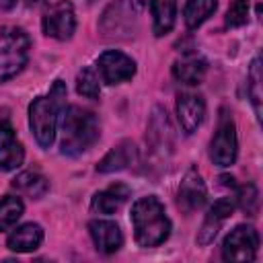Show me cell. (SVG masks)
<instances>
[{
  "mask_svg": "<svg viewBox=\"0 0 263 263\" xmlns=\"http://www.w3.org/2000/svg\"><path fill=\"white\" fill-rule=\"evenodd\" d=\"M129 197V187L123 183H113L111 187H107L105 191H99L92 197V212L97 214H115Z\"/></svg>",
  "mask_w": 263,
  "mask_h": 263,
  "instance_id": "14",
  "label": "cell"
},
{
  "mask_svg": "<svg viewBox=\"0 0 263 263\" xmlns=\"http://www.w3.org/2000/svg\"><path fill=\"white\" fill-rule=\"evenodd\" d=\"M205 62L197 55H185L183 60H177L173 64V76L175 80H179L181 84H199L205 76Z\"/></svg>",
  "mask_w": 263,
  "mask_h": 263,
  "instance_id": "16",
  "label": "cell"
},
{
  "mask_svg": "<svg viewBox=\"0 0 263 263\" xmlns=\"http://www.w3.org/2000/svg\"><path fill=\"white\" fill-rule=\"evenodd\" d=\"M132 6H134L136 10H142V8L146 6V0H132Z\"/></svg>",
  "mask_w": 263,
  "mask_h": 263,
  "instance_id": "26",
  "label": "cell"
},
{
  "mask_svg": "<svg viewBox=\"0 0 263 263\" xmlns=\"http://www.w3.org/2000/svg\"><path fill=\"white\" fill-rule=\"evenodd\" d=\"M29 35L21 27L0 29V82L12 78L23 70L29 58Z\"/></svg>",
  "mask_w": 263,
  "mask_h": 263,
  "instance_id": "4",
  "label": "cell"
},
{
  "mask_svg": "<svg viewBox=\"0 0 263 263\" xmlns=\"http://www.w3.org/2000/svg\"><path fill=\"white\" fill-rule=\"evenodd\" d=\"M249 80H251L249 82V95H251L257 117H261V62H259V58L253 60V64H251Z\"/></svg>",
  "mask_w": 263,
  "mask_h": 263,
  "instance_id": "23",
  "label": "cell"
},
{
  "mask_svg": "<svg viewBox=\"0 0 263 263\" xmlns=\"http://www.w3.org/2000/svg\"><path fill=\"white\" fill-rule=\"evenodd\" d=\"M134 236L140 247H158L171 234V220L164 214V205L148 195L140 197L132 208Z\"/></svg>",
  "mask_w": 263,
  "mask_h": 263,
  "instance_id": "2",
  "label": "cell"
},
{
  "mask_svg": "<svg viewBox=\"0 0 263 263\" xmlns=\"http://www.w3.org/2000/svg\"><path fill=\"white\" fill-rule=\"evenodd\" d=\"M43 240V230L39 224H23L18 228H14L10 234H8V249L10 251H16V253H31L35 251Z\"/></svg>",
  "mask_w": 263,
  "mask_h": 263,
  "instance_id": "15",
  "label": "cell"
},
{
  "mask_svg": "<svg viewBox=\"0 0 263 263\" xmlns=\"http://www.w3.org/2000/svg\"><path fill=\"white\" fill-rule=\"evenodd\" d=\"M97 66H99L103 82H107V84L125 82L136 74V62L117 49L101 53L97 60Z\"/></svg>",
  "mask_w": 263,
  "mask_h": 263,
  "instance_id": "8",
  "label": "cell"
},
{
  "mask_svg": "<svg viewBox=\"0 0 263 263\" xmlns=\"http://www.w3.org/2000/svg\"><path fill=\"white\" fill-rule=\"evenodd\" d=\"M99 140V119L92 111L78 105L62 109V152L78 156Z\"/></svg>",
  "mask_w": 263,
  "mask_h": 263,
  "instance_id": "1",
  "label": "cell"
},
{
  "mask_svg": "<svg viewBox=\"0 0 263 263\" xmlns=\"http://www.w3.org/2000/svg\"><path fill=\"white\" fill-rule=\"evenodd\" d=\"M88 230H90V236L95 240L97 251H101L105 255H111V253L119 251V247L123 242V234H121V230L115 222H111V220H92L88 224Z\"/></svg>",
  "mask_w": 263,
  "mask_h": 263,
  "instance_id": "13",
  "label": "cell"
},
{
  "mask_svg": "<svg viewBox=\"0 0 263 263\" xmlns=\"http://www.w3.org/2000/svg\"><path fill=\"white\" fill-rule=\"evenodd\" d=\"M76 90L78 95L82 97H88V99H97L99 92H101V82H99V76L95 72V68H82L76 76Z\"/></svg>",
  "mask_w": 263,
  "mask_h": 263,
  "instance_id": "22",
  "label": "cell"
},
{
  "mask_svg": "<svg viewBox=\"0 0 263 263\" xmlns=\"http://www.w3.org/2000/svg\"><path fill=\"white\" fill-rule=\"evenodd\" d=\"M23 158H25V150L12 125L6 119H0V168L12 171L23 164Z\"/></svg>",
  "mask_w": 263,
  "mask_h": 263,
  "instance_id": "12",
  "label": "cell"
},
{
  "mask_svg": "<svg viewBox=\"0 0 263 263\" xmlns=\"http://www.w3.org/2000/svg\"><path fill=\"white\" fill-rule=\"evenodd\" d=\"M236 129H234V121L222 113L220 121H218V129L216 136L212 138V148H210V156L214 160V164L218 166H230L236 160Z\"/></svg>",
  "mask_w": 263,
  "mask_h": 263,
  "instance_id": "7",
  "label": "cell"
},
{
  "mask_svg": "<svg viewBox=\"0 0 263 263\" xmlns=\"http://www.w3.org/2000/svg\"><path fill=\"white\" fill-rule=\"evenodd\" d=\"M177 115H179V123L185 129V134H193L205 115V103L199 95L193 92H181L177 97Z\"/></svg>",
  "mask_w": 263,
  "mask_h": 263,
  "instance_id": "11",
  "label": "cell"
},
{
  "mask_svg": "<svg viewBox=\"0 0 263 263\" xmlns=\"http://www.w3.org/2000/svg\"><path fill=\"white\" fill-rule=\"evenodd\" d=\"M21 216H23V201H21V197L4 195L0 199V232L12 228Z\"/></svg>",
  "mask_w": 263,
  "mask_h": 263,
  "instance_id": "21",
  "label": "cell"
},
{
  "mask_svg": "<svg viewBox=\"0 0 263 263\" xmlns=\"http://www.w3.org/2000/svg\"><path fill=\"white\" fill-rule=\"evenodd\" d=\"M205 197H208V191H205V183L201 181L199 173L195 168L187 171V175L183 177V181L179 185V193H177L179 208L185 214H191L205 203Z\"/></svg>",
  "mask_w": 263,
  "mask_h": 263,
  "instance_id": "9",
  "label": "cell"
},
{
  "mask_svg": "<svg viewBox=\"0 0 263 263\" xmlns=\"http://www.w3.org/2000/svg\"><path fill=\"white\" fill-rule=\"evenodd\" d=\"M218 6V0H187L185 8H183V16H185V25L189 29H197Z\"/></svg>",
  "mask_w": 263,
  "mask_h": 263,
  "instance_id": "20",
  "label": "cell"
},
{
  "mask_svg": "<svg viewBox=\"0 0 263 263\" xmlns=\"http://www.w3.org/2000/svg\"><path fill=\"white\" fill-rule=\"evenodd\" d=\"M236 199H238V205H240L249 216H255L257 205H259V191H257V187H255L253 183L242 185V187L238 189Z\"/></svg>",
  "mask_w": 263,
  "mask_h": 263,
  "instance_id": "25",
  "label": "cell"
},
{
  "mask_svg": "<svg viewBox=\"0 0 263 263\" xmlns=\"http://www.w3.org/2000/svg\"><path fill=\"white\" fill-rule=\"evenodd\" d=\"M43 33L53 37V39H60V41H66L72 37L74 29H76V16H74V6L68 2V0H60L55 4H51L45 12H43Z\"/></svg>",
  "mask_w": 263,
  "mask_h": 263,
  "instance_id": "6",
  "label": "cell"
},
{
  "mask_svg": "<svg viewBox=\"0 0 263 263\" xmlns=\"http://www.w3.org/2000/svg\"><path fill=\"white\" fill-rule=\"evenodd\" d=\"M64 99L66 84L62 80H55L47 97H37L29 105V125L41 148H49L55 140L58 113L64 109Z\"/></svg>",
  "mask_w": 263,
  "mask_h": 263,
  "instance_id": "3",
  "label": "cell"
},
{
  "mask_svg": "<svg viewBox=\"0 0 263 263\" xmlns=\"http://www.w3.org/2000/svg\"><path fill=\"white\" fill-rule=\"evenodd\" d=\"M150 10L154 18V35H166L177 18V0H150Z\"/></svg>",
  "mask_w": 263,
  "mask_h": 263,
  "instance_id": "19",
  "label": "cell"
},
{
  "mask_svg": "<svg viewBox=\"0 0 263 263\" xmlns=\"http://www.w3.org/2000/svg\"><path fill=\"white\" fill-rule=\"evenodd\" d=\"M259 249V232L253 226H236L222 242V257L226 261H253Z\"/></svg>",
  "mask_w": 263,
  "mask_h": 263,
  "instance_id": "5",
  "label": "cell"
},
{
  "mask_svg": "<svg viewBox=\"0 0 263 263\" xmlns=\"http://www.w3.org/2000/svg\"><path fill=\"white\" fill-rule=\"evenodd\" d=\"M232 212H234V201L230 197L218 199L210 208V212L205 214V220H203V224L199 228V234H197V245H210L216 238L222 224L232 216Z\"/></svg>",
  "mask_w": 263,
  "mask_h": 263,
  "instance_id": "10",
  "label": "cell"
},
{
  "mask_svg": "<svg viewBox=\"0 0 263 263\" xmlns=\"http://www.w3.org/2000/svg\"><path fill=\"white\" fill-rule=\"evenodd\" d=\"M249 6H251V0H234L226 12V25L242 27L249 21Z\"/></svg>",
  "mask_w": 263,
  "mask_h": 263,
  "instance_id": "24",
  "label": "cell"
},
{
  "mask_svg": "<svg viewBox=\"0 0 263 263\" xmlns=\"http://www.w3.org/2000/svg\"><path fill=\"white\" fill-rule=\"evenodd\" d=\"M12 187L18 193H23V195H27L31 199H39V197H43L47 193L49 183H47V179L41 173H37V171H25V173H21V175H16L12 179Z\"/></svg>",
  "mask_w": 263,
  "mask_h": 263,
  "instance_id": "18",
  "label": "cell"
},
{
  "mask_svg": "<svg viewBox=\"0 0 263 263\" xmlns=\"http://www.w3.org/2000/svg\"><path fill=\"white\" fill-rule=\"evenodd\" d=\"M136 158V148L132 142H121L117 144L115 148H111L103 160L97 164V171L99 173H113V171H121V168H127Z\"/></svg>",
  "mask_w": 263,
  "mask_h": 263,
  "instance_id": "17",
  "label": "cell"
}]
</instances>
